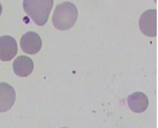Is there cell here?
<instances>
[{"mask_svg": "<svg viewBox=\"0 0 158 128\" xmlns=\"http://www.w3.org/2000/svg\"><path fill=\"white\" fill-rule=\"evenodd\" d=\"M77 17L78 11L74 4L66 2L56 6L52 15V21L56 29L67 30L74 25Z\"/></svg>", "mask_w": 158, "mask_h": 128, "instance_id": "6da1fadb", "label": "cell"}, {"mask_svg": "<svg viewBox=\"0 0 158 128\" xmlns=\"http://www.w3.org/2000/svg\"><path fill=\"white\" fill-rule=\"evenodd\" d=\"M23 8L34 23L44 26L48 22L53 0H23Z\"/></svg>", "mask_w": 158, "mask_h": 128, "instance_id": "7a4b0ae2", "label": "cell"}, {"mask_svg": "<svg viewBox=\"0 0 158 128\" xmlns=\"http://www.w3.org/2000/svg\"><path fill=\"white\" fill-rule=\"evenodd\" d=\"M140 30L144 35L154 37L157 35V10H148L142 15L139 21Z\"/></svg>", "mask_w": 158, "mask_h": 128, "instance_id": "3957f363", "label": "cell"}, {"mask_svg": "<svg viewBox=\"0 0 158 128\" xmlns=\"http://www.w3.org/2000/svg\"><path fill=\"white\" fill-rule=\"evenodd\" d=\"M20 46L24 53L35 55L39 53L42 46L40 37L35 32L28 31L24 33L20 40Z\"/></svg>", "mask_w": 158, "mask_h": 128, "instance_id": "277c9868", "label": "cell"}, {"mask_svg": "<svg viewBox=\"0 0 158 128\" xmlns=\"http://www.w3.org/2000/svg\"><path fill=\"white\" fill-rule=\"evenodd\" d=\"M17 53V44L13 37L5 35L0 37V60L10 61Z\"/></svg>", "mask_w": 158, "mask_h": 128, "instance_id": "5b68a950", "label": "cell"}, {"mask_svg": "<svg viewBox=\"0 0 158 128\" xmlns=\"http://www.w3.org/2000/svg\"><path fill=\"white\" fill-rule=\"evenodd\" d=\"M15 92L13 87L6 83H0V112H5L14 105Z\"/></svg>", "mask_w": 158, "mask_h": 128, "instance_id": "8992f818", "label": "cell"}, {"mask_svg": "<svg viewBox=\"0 0 158 128\" xmlns=\"http://www.w3.org/2000/svg\"><path fill=\"white\" fill-rule=\"evenodd\" d=\"M34 64L32 60L24 55L17 57L13 63V70L20 77L28 76L33 72Z\"/></svg>", "mask_w": 158, "mask_h": 128, "instance_id": "52a82bcc", "label": "cell"}, {"mask_svg": "<svg viewBox=\"0 0 158 128\" xmlns=\"http://www.w3.org/2000/svg\"><path fill=\"white\" fill-rule=\"evenodd\" d=\"M127 104L133 112L142 113L148 106V99L143 92H136L128 97Z\"/></svg>", "mask_w": 158, "mask_h": 128, "instance_id": "ba28073f", "label": "cell"}, {"mask_svg": "<svg viewBox=\"0 0 158 128\" xmlns=\"http://www.w3.org/2000/svg\"><path fill=\"white\" fill-rule=\"evenodd\" d=\"M2 13V6L1 3H0V16H1Z\"/></svg>", "mask_w": 158, "mask_h": 128, "instance_id": "9c48e42d", "label": "cell"}, {"mask_svg": "<svg viewBox=\"0 0 158 128\" xmlns=\"http://www.w3.org/2000/svg\"><path fill=\"white\" fill-rule=\"evenodd\" d=\"M61 128H67V127H61Z\"/></svg>", "mask_w": 158, "mask_h": 128, "instance_id": "30bf717a", "label": "cell"}]
</instances>
